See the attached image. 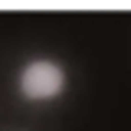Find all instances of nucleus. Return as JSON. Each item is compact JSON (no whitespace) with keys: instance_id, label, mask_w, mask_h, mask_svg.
<instances>
[{"instance_id":"nucleus-1","label":"nucleus","mask_w":131,"mask_h":131,"mask_svg":"<svg viewBox=\"0 0 131 131\" xmlns=\"http://www.w3.org/2000/svg\"><path fill=\"white\" fill-rule=\"evenodd\" d=\"M62 82H66V75L56 62H33L23 69L20 89L26 98H52L62 92Z\"/></svg>"}]
</instances>
